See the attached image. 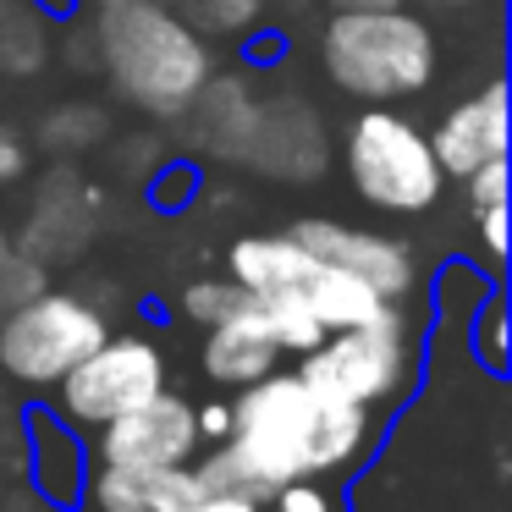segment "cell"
I'll use <instances>...</instances> for the list:
<instances>
[{
	"label": "cell",
	"instance_id": "8fae6325",
	"mask_svg": "<svg viewBox=\"0 0 512 512\" xmlns=\"http://www.w3.org/2000/svg\"><path fill=\"white\" fill-rule=\"evenodd\" d=\"M430 149H435V166H441L446 182H463L474 166L507 155V83L490 78L479 94L457 100L452 111L435 122Z\"/></svg>",
	"mask_w": 512,
	"mask_h": 512
},
{
	"label": "cell",
	"instance_id": "603a6c76",
	"mask_svg": "<svg viewBox=\"0 0 512 512\" xmlns=\"http://www.w3.org/2000/svg\"><path fill=\"white\" fill-rule=\"evenodd\" d=\"M468 215H474V237L490 276H501V265H507V204H485V210H468Z\"/></svg>",
	"mask_w": 512,
	"mask_h": 512
},
{
	"label": "cell",
	"instance_id": "2e32d148",
	"mask_svg": "<svg viewBox=\"0 0 512 512\" xmlns=\"http://www.w3.org/2000/svg\"><path fill=\"white\" fill-rule=\"evenodd\" d=\"M111 138V111L100 100H61L56 111L39 122V144L50 155H89Z\"/></svg>",
	"mask_w": 512,
	"mask_h": 512
},
{
	"label": "cell",
	"instance_id": "f1b7e54d",
	"mask_svg": "<svg viewBox=\"0 0 512 512\" xmlns=\"http://www.w3.org/2000/svg\"><path fill=\"white\" fill-rule=\"evenodd\" d=\"M331 12H380V6H402V0H325Z\"/></svg>",
	"mask_w": 512,
	"mask_h": 512
},
{
	"label": "cell",
	"instance_id": "9c48e42d",
	"mask_svg": "<svg viewBox=\"0 0 512 512\" xmlns=\"http://www.w3.org/2000/svg\"><path fill=\"white\" fill-rule=\"evenodd\" d=\"M314 259L336 270H353L364 276L380 298L402 303L413 287H419V259L402 237H386V232H364V226H347V221H325V215H309V221H292L287 226Z\"/></svg>",
	"mask_w": 512,
	"mask_h": 512
},
{
	"label": "cell",
	"instance_id": "7c38bea8",
	"mask_svg": "<svg viewBox=\"0 0 512 512\" xmlns=\"http://www.w3.org/2000/svg\"><path fill=\"white\" fill-rule=\"evenodd\" d=\"M281 358L287 353L276 347V336H270V325H265V314H259L254 298H243L226 320L204 325V375L226 391L281 369Z\"/></svg>",
	"mask_w": 512,
	"mask_h": 512
},
{
	"label": "cell",
	"instance_id": "3957f363",
	"mask_svg": "<svg viewBox=\"0 0 512 512\" xmlns=\"http://www.w3.org/2000/svg\"><path fill=\"white\" fill-rule=\"evenodd\" d=\"M320 72L336 83V94L364 105L419 100L441 78V34L408 6L331 12L320 28Z\"/></svg>",
	"mask_w": 512,
	"mask_h": 512
},
{
	"label": "cell",
	"instance_id": "7a4b0ae2",
	"mask_svg": "<svg viewBox=\"0 0 512 512\" xmlns=\"http://www.w3.org/2000/svg\"><path fill=\"white\" fill-rule=\"evenodd\" d=\"M89 39L116 94L160 122H182V111L215 78L210 39L182 23L166 0H100Z\"/></svg>",
	"mask_w": 512,
	"mask_h": 512
},
{
	"label": "cell",
	"instance_id": "4316f807",
	"mask_svg": "<svg viewBox=\"0 0 512 512\" xmlns=\"http://www.w3.org/2000/svg\"><path fill=\"white\" fill-rule=\"evenodd\" d=\"M182 512H265L254 496H237V490H204V496H193Z\"/></svg>",
	"mask_w": 512,
	"mask_h": 512
},
{
	"label": "cell",
	"instance_id": "5b68a950",
	"mask_svg": "<svg viewBox=\"0 0 512 512\" xmlns=\"http://www.w3.org/2000/svg\"><path fill=\"white\" fill-rule=\"evenodd\" d=\"M298 375L309 391L331 402H358L369 413H386L413 386V331L408 314L391 303L380 320L353 331H325L309 353H298Z\"/></svg>",
	"mask_w": 512,
	"mask_h": 512
},
{
	"label": "cell",
	"instance_id": "ffe728a7",
	"mask_svg": "<svg viewBox=\"0 0 512 512\" xmlns=\"http://www.w3.org/2000/svg\"><path fill=\"white\" fill-rule=\"evenodd\" d=\"M243 298H248V292L237 287L232 276H204V281H193V287L182 292V314H188V320L204 331V325L226 320V314H232Z\"/></svg>",
	"mask_w": 512,
	"mask_h": 512
},
{
	"label": "cell",
	"instance_id": "44dd1931",
	"mask_svg": "<svg viewBox=\"0 0 512 512\" xmlns=\"http://www.w3.org/2000/svg\"><path fill=\"white\" fill-rule=\"evenodd\" d=\"M259 507L265 512H342L336 496L325 490V479H287V485H276Z\"/></svg>",
	"mask_w": 512,
	"mask_h": 512
},
{
	"label": "cell",
	"instance_id": "6da1fadb",
	"mask_svg": "<svg viewBox=\"0 0 512 512\" xmlns=\"http://www.w3.org/2000/svg\"><path fill=\"white\" fill-rule=\"evenodd\" d=\"M375 413L303 386L298 369H270L232 391V435L193 457L204 490L265 501L287 479H331L364 463Z\"/></svg>",
	"mask_w": 512,
	"mask_h": 512
},
{
	"label": "cell",
	"instance_id": "4fadbf2b",
	"mask_svg": "<svg viewBox=\"0 0 512 512\" xmlns=\"http://www.w3.org/2000/svg\"><path fill=\"white\" fill-rule=\"evenodd\" d=\"M314 270H320V259H314L292 232H248L226 248V276H232L248 298L303 292Z\"/></svg>",
	"mask_w": 512,
	"mask_h": 512
},
{
	"label": "cell",
	"instance_id": "f546056e",
	"mask_svg": "<svg viewBox=\"0 0 512 512\" xmlns=\"http://www.w3.org/2000/svg\"><path fill=\"white\" fill-rule=\"evenodd\" d=\"M0 265H6V232H0Z\"/></svg>",
	"mask_w": 512,
	"mask_h": 512
},
{
	"label": "cell",
	"instance_id": "52a82bcc",
	"mask_svg": "<svg viewBox=\"0 0 512 512\" xmlns=\"http://www.w3.org/2000/svg\"><path fill=\"white\" fill-rule=\"evenodd\" d=\"M166 386V358L149 336H111L78 358L67 375L56 380V413L72 430H100V424L133 413Z\"/></svg>",
	"mask_w": 512,
	"mask_h": 512
},
{
	"label": "cell",
	"instance_id": "d6986e66",
	"mask_svg": "<svg viewBox=\"0 0 512 512\" xmlns=\"http://www.w3.org/2000/svg\"><path fill=\"white\" fill-rule=\"evenodd\" d=\"M83 496H89V507H94V512H149V474L89 457V479H83Z\"/></svg>",
	"mask_w": 512,
	"mask_h": 512
},
{
	"label": "cell",
	"instance_id": "30bf717a",
	"mask_svg": "<svg viewBox=\"0 0 512 512\" xmlns=\"http://www.w3.org/2000/svg\"><path fill=\"white\" fill-rule=\"evenodd\" d=\"M325 160H331V138H325V122L314 116V105L303 94L259 100L243 166L281 177V182H314L325 171Z\"/></svg>",
	"mask_w": 512,
	"mask_h": 512
},
{
	"label": "cell",
	"instance_id": "d4e9b609",
	"mask_svg": "<svg viewBox=\"0 0 512 512\" xmlns=\"http://www.w3.org/2000/svg\"><path fill=\"white\" fill-rule=\"evenodd\" d=\"M193 419H199V441L204 446H215V441H226L232 435V397H215V402H193Z\"/></svg>",
	"mask_w": 512,
	"mask_h": 512
},
{
	"label": "cell",
	"instance_id": "9a60e30c",
	"mask_svg": "<svg viewBox=\"0 0 512 512\" xmlns=\"http://www.w3.org/2000/svg\"><path fill=\"white\" fill-rule=\"evenodd\" d=\"M303 298H309L314 320H320L325 331H353V325H369V320H380V314L391 309V298H380L364 276L336 270V265H325V259H320V270L309 276Z\"/></svg>",
	"mask_w": 512,
	"mask_h": 512
},
{
	"label": "cell",
	"instance_id": "5bb4252c",
	"mask_svg": "<svg viewBox=\"0 0 512 512\" xmlns=\"http://www.w3.org/2000/svg\"><path fill=\"white\" fill-rule=\"evenodd\" d=\"M254 111H259V100L237 78H210L199 89V100H193L182 116H193V144H199L210 160L243 166L248 138H254Z\"/></svg>",
	"mask_w": 512,
	"mask_h": 512
},
{
	"label": "cell",
	"instance_id": "484cf974",
	"mask_svg": "<svg viewBox=\"0 0 512 512\" xmlns=\"http://www.w3.org/2000/svg\"><path fill=\"white\" fill-rule=\"evenodd\" d=\"M479 353H485V364L496 369H507V347H501V298H490V309L479 314Z\"/></svg>",
	"mask_w": 512,
	"mask_h": 512
},
{
	"label": "cell",
	"instance_id": "e0dca14e",
	"mask_svg": "<svg viewBox=\"0 0 512 512\" xmlns=\"http://www.w3.org/2000/svg\"><path fill=\"white\" fill-rule=\"evenodd\" d=\"M166 6L204 39H243L265 17V0H166Z\"/></svg>",
	"mask_w": 512,
	"mask_h": 512
},
{
	"label": "cell",
	"instance_id": "83f0119b",
	"mask_svg": "<svg viewBox=\"0 0 512 512\" xmlns=\"http://www.w3.org/2000/svg\"><path fill=\"white\" fill-rule=\"evenodd\" d=\"M402 6H424V12H474V6H490V0H402Z\"/></svg>",
	"mask_w": 512,
	"mask_h": 512
},
{
	"label": "cell",
	"instance_id": "277c9868",
	"mask_svg": "<svg viewBox=\"0 0 512 512\" xmlns=\"http://www.w3.org/2000/svg\"><path fill=\"white\" fill-rule=\"evenodd\" d=\"M342 166L358 199L386 215H424L446 193L430 133L413 116H402L397 105H364L353 116L347 144H342Z\"/></svg>",
	"mask_w": 512,
	"mask_h": 512
},
{
	"label": "cell",
	"instance_id": "cb8c5ba5",
	"mask_svg": "<svg viewBox=\"0 0 512 512\" xmlns=\"http://www.w3.org/2000/svg\"><path fill=\"white\" fill-rule=\"evenodd\" d=\"M28 166H34V155H28V138L17 133L6 116H0V188H17V182L28 177Z\"/></svg>",
	"mask_w": 512,
	"mask_h": 512
},
{
	"label": "cell",
	"instance_id": "ba28073f",
	"mask_svg": "<svg viewBox=\"0 0 512 512\" xmlns=\"http://www.w3.org/2000/svg\"><path fill=\"white\" fill-rule=\"evenodd\" d=\"M204 452L199 441V419L193 402L182 391L160 386L149 402H138L133 413L100 424L94 430V457L116 468H138V474H160V468H182Z\"/></svg>",
	"mask_w": 512,
	"mask_h": 512
},
{
	"label": "cell",
	"instance_id": "ac0fdd59",
	"mask_svg": "<svg viewBox=\"0 0 512 512\" xmlns=\"http://www.w3.org/2000/svg\"><path fill=\"white\" fill-rule=\"evenodd\" d=\"M254 303H259V314H265V325H270V336H276L281 353L298 358L325 336V325L314 320V309H309L303 292H270V298H254Z\"/></svg>",
	"mask_w": 512,
	"mask_h": 512
},
{
	"label": "cell",
	"instance_id": "8992f818",
	"mask_svg": "<svg viewBox=\"0 0 512 512\" xmlns=\"http://www.w3.org/2000/svg\"><path fill=\"white\" fill-rule=\"evenodd\" d=\"M111 320L78 292H34L0 320V369L17 386H56L89 347L105 342Z\"/></svg>",
	"mask_w": 512,
	"mask_h": 512
},
{
	"label": "cell",
	"instance_id": "7402d4cb",
	"mask_svg": "<svg viewBox=\"0 0 512 512\" xmlns=\"http://www.w3.org/2000/svg\"><path fill=\"white\" fill-rule=\"evenodd\" d=\"M193 496H204V485H199V474H193V463L149 474V512H182Z\"/></svg>",
	"mask_w": 512,
	"mask_h": 512
}]
</instances>
